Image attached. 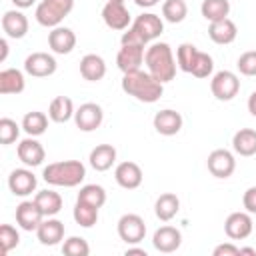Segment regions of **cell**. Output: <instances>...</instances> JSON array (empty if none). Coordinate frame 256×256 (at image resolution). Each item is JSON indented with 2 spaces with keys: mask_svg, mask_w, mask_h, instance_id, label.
Segmentation results:
<instances>
[{
  "mask_svg": "<svg viewBox=\"0 0 256 256\" xmlns=\"http://www.w3.org/2000/svg\"><path fill=\"white\" fill-rule=\"evenodd\" d=\"M122 90L128 96H134L140 102L152 104V102L160 100V96L164 94V84L158 82L150 72L134 70V72L124 74V78H122Z\"/></svg>",
  "mask_w": 256,
  "mask_h": 256,
  "instance_id": "obj_1",
  "label": "cell"
},
{
  "mask_svg": "<svg viewBox=\"0 0 256 256\" xmlns=\"http://www.w3.org/2000/svg\"><path fill=\"white\" fill-rule=\"evenodd\" d=\"M144 62H146L148 72L158 82L166 84V82L174 80V76H176V60H174V54H172L170 44H166V42H154L146 50Z\"/></svg>",
  "mask_w": 256,
  "mask_h": 256,
  "instance_id": "obj_2",
  "label": "cell"
},
{
  "mask_svg": "<svg viewBox=\"0 0 256 256\" xmlns=\"http://www.w3.org/2000/svg\"><path fill=\"white\" fill-rule=\"evenodd\" d=\"M42 178L50 186L74 188L86 178V166L80 160H62L52 162L42 170Z\"/></svg>",
  "mask_w": 256,
  "mask_h": 256,
  "instance_id": "obj_3",
  "label": "cell"
},
{
  "mask_svg": "<svg viewBox=\"0 0 256 256\" xmlns=\"http://www.w3.org/2000/svg\"><path fill=\"white\" fill-rule=\"evenodd\" d=\"M74 0H42L36 6V22L46 28H56L72 12Z\"/></svg>",
  "mask_w": 256,
  "mask_h": 256,
  "instance_id": "obj_4",
  "label": "cell"
},
{
  "mask_svg": "<svg viewBox=\"0 0 256 256\" xmlns=\"http://www.w3.org/2000/svg\"><path fill=\"white\" fill-rule=\"evenodd\" d=\"M210 90H212V96L220 102H228L232 100L238 92H240V80L234 72L230 70H220L212 76L210 80Z\"/></svg>",
  "mask_w": 256,
  "mask_h": 256,
  "instance_id": "obj_5",
  "label": "cell"
},
{
  "mask_svg": "<svg viewBox=\"0 0 256 256\" xmlns=\"http://www.w3.org/2000/svg\"><path fill=\"white\" fill-rule=\"evenodd\" d=\"M130 28H132L140 38H142V42H144V44H148V42L156 40V38L164 32V22H162V18H160L158 14L146 12V14L136 16V20L132 22V26H130Z\"/></svg>",
  "mask_w": 256,
  "mask_h": 256,
  "instance_id": "obj_6",
  "label": "cell"
},
{
  "mask_svg": "<svg viewBox=\"0 0 256 256\" xmlns=\"http://www.w3.org/2000/svg\"><path fill=\"white\" fill-rule=\"evenodd\" d=\"M118 236L126 244H140L146 236V224L138 214H124L118 220Z\"/></svg>",
  "mask_w": 256,
  "mask_h": 256,
  "instance_id": "obj_7",
  "label": "cell"
},
{
  "mask_svg": "<svg viewBox=\"0 0 256 256\" xmlns=\"http://www.w3.org/2000/svg\"><path fill=\"white\" fill-rule=\"evenodd\" d=\"M56 58L48 52H32L24 60V72L34 78H46L56 72Z\"/></svg>",
  "mask_w": 256,
  "mask_h": 256,
  "instance_id": "obj_8",
  "label": "cell"
},
{
  "mask_svg": "<svg viewBox=\"0 0 256 256\" xmlns=\"http://www.w3.org/2000/svg\"><path fill=\"white\" fill-rule=\"evenodd\" d=\"M206 166H208V172L214 178H230L232 172H234V168H236V160H234V156H232L230 150L218 148V150H212L208 154Z\"/></svg>",
  "mask_w": 256,
  "mask_h": 256,
  "instance_id": "obj_9",
  "label": "cell"
},
{
  "mask_svg": "<svg viewBox=\"0 0 256 256\" xmlns=\"http://www.w3.org/2000/svg\"><path fill=\"white\" fill-rule=\"evenodd\" d=\"M102 120H104V112H102V108H100L98 104H94V102H86V104H82V106L74 112V122H76V126H78L82 132H92V130L100 128Z\"/></svg>",
  "mask_w": 256,
  "mask_h": 256,
  "instance_id": "obj_10",
  "label": "cell"
},
{
  "mask_svg": "<svg viewBox=\"0 0 256 256\" xmlns=\"http://www.w3.org/2000/svg\"><path fill=\"white\" fill-rule=\"evenodd\" d=\"M44 218L46 216L42 214V210L38 208V204L34 200H24L16 206V224L26 232L36 230Z\"/></svg>",
  "mask_w": 256,
  "mask_h": 256,
  "instance_id": "obj_11",
  "label": "cell"
},
{
  "mask_svg": "<svg viewBox=\"0 0 256 256\" xmlns=\"http://www.w3.org/2000/svg\"><path fill=\"white\" fill-rule=\"evenodd\" d=\"M36 184H38V180H36L34 172L28 170V168H16L8 176V188H10V192L14 196H28V194H32L36 190Z\"/></svg>",
  "mask_w": 256,
  "mask_h": 256,
  "instance_id": "obj_12",
  "label": "cell"
},
{
  "mask_svg": "<svg viewBox=\"0 0 256 256\" xmlns=\"http://www.w3.org/2000/svg\"><path fill=\"white\" fill-rule=\"evenodd\" d=\"M224 232L232 240H244L252 234L250 212H232L224 222Z\"/></svg>",
  "mask_w": 256,
  "mask_h": 256,
  "instance_id": "obj_13",
  "label": "cell"
},
{
  "mask_svg": "<svg viewBox=\"0 0 256 256\" xmlns=\"http://www.w3.org/2000/svg\"><path fill=\"white\" fill-rule=\"evenodd\" d=\"M102 20L112 30H126L130 24V12L124 2H106L102 8Z\"/></svg>",
  "mask_w": 256,
  "mask_h": 256,
  "instance_id": "obj_14",
  "label": "cell"
},
{
  "mask_svg": "<svg viewBox=\"0 0 256 256\" xmlns=\"http://www.w3.org/2000/svg\"><path fill=\"white\" fill-rule=\"evenodd\" d=\"M144 46H136V44H122V48L118 50V56H116V64L118 68L128 74V72H134V70H140L142 62H144Z\"/></svg>",
  "mask_w": 256,
  "mask_h": 256,
  "instance_id": "obj_15",
  "label": "cell"
},
{
  "mask_svg": "<svg viewBox=\"0 0 256 256\" xmlns=\"http://www.w3.org/2000/svg\"><path fill=\"white\" fill-rule=\"evenodd\" d=\"M152 244L158 252H164V254L176 252L182 244V232L174 226H160L152 236Z\"/></svg>",
  "mask_w": 256,
  "mask_h": 256,
  "instance_id": "obj_16",
  "label": "cell"
},
{
  "mask_svg": "<svg viewBox=\"0 0 256 256\" xmlns=\"http://www.w3.org/2000/svg\"><path fill=\"white\" fill-rule=\"evenodd\" d=\"M16 154H18V158H20L22 164L32 166V168L34 166H40L44 162V158H46V152H44L42 144L38 140H34V136H28V138L20 140V144L16 148Z\"/></svg>",
  "mask_w": 256,
  "mask_h": 256,
  "instance_id": "obj_17",
  "label": "cell"
},
{
  "mask_svg": "<svg viewBox=\"0 0 256 256\" xmlns=\"http://www.w3.org/2000/svg\"><path fill=\"white\" fill-rule=\"evenodd\" d=\"M114 178H116L118 186H122V188H126V190H134V188H138V186L142 184V178H144V176H142V168H140L136 162L126 160V162H120V164L116 166Z\"/></svg>",
  "mask_w": 256,
  "mask_h": 256,
  "instance_id": "obj_18",
  "label": "cell"
},
{
  "mask_svg": "<svg viewBox=\"0 0 256 256\" xmlns=\"http://www.w3.org/2000/svg\"><path fill=\"white\" fill-rule=\"evenodd\" d=\"M48 46L54 54H70L76 46V34L66 26H56L48 34Z\"/></svg>",
  "mask_w": 256,
  "mask_h": 256,
  "instance_id": "obj_19",
  "label": "cell"
},
{
  "mask_svg": "<svg viewBox=\"0 0 256 256\" xmlns=\"http://www.w3.org/2000/svg\"><path fill=\"white\" fill-rule=\"evenodd\" d=\"M36 236H38L40 244H44V246H56V244H60L64 240V224L60 220L48 216L36 228Z\"/></svg>",
  "mask_w": 256,
  "mask_h": 256,
  "instance_id": "obj_20",
  "label": "cell"
},
{
  "mask_svg": "<svg viewBox=\"0 0 256 256\" xmlns=\"http://www.w3.org/2000/svg\"><path fill=\"white\" fill-rule=\"evenodd\" d=\"M154 128L162 136H174V134H178L182 130V116H180V112L170 110V108L156 112V116H154Z\"/></svg>",
  "mask_w": 256,
  "mask_h": 256,
  "instance_id": "obj_21",
  "label": "cell"
},
{
  "mask_svg": "<svg viewBox=\"0 0 256 256\" xmlns=\"http://www.w3.org/2000/svg\"><path fill=\"white\" fill-rule=\"evenodd\" d=\"M2 30L8 38H24L28 34V18L20 10H8L2 16Z\"/></svg>",
  "mask_w": 256,
  "mask_h": 256,
  "instance_id": "obj_22",
  "label": "cell"
},
{
  "mask_svg": "<svg viewBox=\"0 0 256 256\" xmlns=\"http://www.w3.org/2000/svg\"><path fill=\"white\" fill-rule=\"evenodd\" d=\"M208 36L216 44H232L236 40V36H238V28H236V24L230 18L216 20V22H210Z\"/></svg>",
  "mask_w": 256,
  "mask_h": 256,
  "instance_id": "obj_23",
  "label": "cell"
},
{
  "mask_svg": "<svg viewBox=\"0 0 256 256\" xmlns=\"http://www.w3.org/2000/svg\"><path fill=\"white\" fill-rule=\"evenodd\" d=\"M80 74L88 82H98L106 76V62L98 54H86L80 60Z\"/></svg>",
  "mask_w": 256,
  "mask_h": 256,
  "instance_id": "obj_24",
  "label": "cell"
},
{
  "mask_svg": "<svg viewBox=\"0 0 256 256\" xmlns=\"http://www.w3.org/2000/svg\"><path fill=\"white\" fill-rule=\"evenodd\" d=\"M90 166L96 172H106L112 168V164L116 162V148L112 144H98L92 152H90Z\"/></svg>",
  "mask_w": 256,
  "mask_h": 256,
  "instance_id": "obj_25",
  "label": "cell"
},
{
  "mask_svg": "<svg viewBox=\"0 0 256 256\" xmlns=\"http://www.w3.org/2000/svg\"><path fill=\"white\" fill-rule=\"evenodd\" d=\"M24 88L26 80L18 68H4L0 72V94H20Z\"/></svg>",
  "mask_w": 256,
  "mask_h": 256,
  "instance_id": "obj_26",
  "label": "cell"
},
{
  "mask_svg": "<svg viewBox=\"0 0 256 256\" xmlns=\"http://www.w3.org/2000/svg\"><path fill=\"white\" fill-rule=\"evenodd\" d=\"M180 210V200L176 194L172 192H164L158 196L156 204H154V212H156V218L162 220V222H168L172 220Z\"/></svg>",
  "mask_w": 256,
  "mask_h": 256,
  "instance_id": "obj_27",
  "label": "cell"
},
{
  "mask_svg": "<svg viewBox=\"0 0 256 256\" xmlns=\"http://www.w3.org/2000/svg\"><path fill=\"white\" fill-rule=\"evenodd\" d=\"M232 148L240 156H254L256 154V130L240 128L232 138Z\"/></svg>",
  "mask_w": 256,
  "mask_h": 256,
  "instance_id": "obj_28",
  "label": "cell"
},
{
  "mask_svg": "<svg viewBox=\"0 0 256 256\" xmlns=\"http://www.w3.org/2000/svg\"><path fill=\"white\" fill-rule=\"evenodd\" d=\"M74 104L68 96H56L52 102H50V108H48V116L52 122L56 124H64L68 122L72 116H74Z\"/></svg>",
  "mask_w": 256,
  "mask_h": 256,
  "instance_id": "obj_29",
  "label": "cell"
},
{
  "mask_svg": "<svg viewBox=\"0 0 256 256\" xmlns=\"http://www.w3.org/2000/svg\"><path fill=\"white\" fill-rule=\"evenodd\" d=\"M34 202L38 204V208L42 210V214L48 216H56L62 210V196L54 190H40L34 196Z\"/></svg>",
  "mask_w": 256,
  "mask_h": 256,
  "instance_id": "obj_30",
  "label": "cell"
},
{
  "mask_svg": "<svg viewBox=\"0 0 256 256\" xmlns=\"http://www.w3.org/2000/svg\"><path fill=\"white\" fill-rule=\"evenodd\" d=\"M48 118L44 112H38V110H32L28 114H24L22 118V130L28 134V136H40L46 132L48 128Z\"/></svg>",
  "mask_w": 256,
  "mask_h": 256,
  "instance_id": "obj_31",
  "label": "cell"
},
{
  "mask_svg": "<svg viewBox=\"0 0 256 256\" xmlns=\"http://www.w3.org/2000/svg\"><path fill=\"white\" fill-rule=\"evenodd\" d=\"M200 12L208 22L224 20L230 14V2L228 0H204L200 6Z\"/></svg>",
  "mask_w": 256,
  "mask_h": 256,
  "instance_id": "obj_32",
  "label": "cell"
},
{
  "mask_svg": "<svg viewBox=\"0 0 256 256\" xmlns=\"http://www.w3.org/2000/svg\"><path fill=\"white\" fill-rule=\"evenodd\" d=\"M98 210H100V208L76 200V206H74L72 216H74L76 224H80L82 228H92V226L98 222Z\"/></svg>",
  "mask_w": 256,
  "mask_h": 256,
  "instance_id": "obj_33",
  "label": "cell"
},
{
  "mask_svg": "<svg viewBox=\"0 0 256 256\" xmlns=\"http://www.w3.org/2000/svg\"><path fill=\"white\" fill-rule=\"evenodd\" d=\"M76 200L86 202V204L96 206V208H102L104 202H106V190L102 186H98V184H86V186L80 188Z\"/></svg>",
  "mask_w": 256,
  "mask_h": 256,
  "instance_id": "obj_34",
  "label": "cell"
},
{
  "mask_svg": "<svg viewBox=\"0 0 256 256\" xmlns=\"http://www.w3.org/2000/svg\"><path fill=\"white\" fill-rule=\"evenodd\" d=\"M186 14H188V6H186L184 0H164V4H162V16L170 24L182 22L186 18Z\"/></svg>",
  "mask_w": 256,
  "mask_h": 256,
  "instance_id": "obj_35",
  "label": "cell"
},
{
  "mask_svg": "<svg viewBox=\"0 0 256 256\" xmlns=\"http://www.w3.org/2000/svg\"><path fill=\"white\" fill-rule=\"evenodd\" d=\"M196 56H198V48L190 42H184L178 46V52H176V62H178V68L182 72H192V66L196 62Z\"/></svg>",
  "mask_w": 256,
  "mask_h": 256,
  "instance_id": "obj_36",
  "label": "cell"
},
{
  "mask_svg": "<svg viewBox=\"0 0 256 256\" xmlns=\"http://www.w3.org/2000/svg\"><path fill=\"white\" fill-rule=\"evenodd\" d=\"M20 242V234L14 226L10 224H2L0 226V252L2 254H8L10 250H14Z\"/></svg>",
  "mask_w": 256,
  "mask_h": 256,
  "instance_id": "obj_37",
  "label": "cell"
},
{
  "mask_svg": "<svg viewBox=\"0 0 256 256\" xmlns=\"http://www.w3.org/2000/svg\"><path fill=\"white\" fill-rule=\"evenodd\" d=\"M62 252H64L66 256H88V254H90V246H88V242H86L84 238H80V236H70V238L64 240Z\"/></svg>",
  "mask_w": 256,
  "mask_h": 256,
  "instance_id": "obj_38",
  "label": "cell"
},
{
  "mask_svg": "<svg viewBox=\"0 0 256 256\" xmlns=\"http://www.w3.org/2000/svg\"><path fill=\"white\" fill-rule=\"evenodd\" d=\"M212 70H214V60H212V56L198 50V56H196V62H194L190 74L196 76V78H208V76L212 74Z\"/></svg>",
  "mask_w": 256,
  "mask_h": 256,
  "instance_id": "obj_39",
  "label": "cell"
},
{
  "mask_svg": "<svg viewBox=\"0 0 256 256\" xmlns=\"http://www.w3.org/2000/svg\"><path fill=\"white\" fill-rule=\"evenodd\" d=\"M18 134H20V126L12 118H0V144L2 146L16 142Z\"/></svg>",
  "mask_w": 256,
  "mask_h": 256,
  "instance_id": "obj_40",
  "label": "cell"
},
{
  "mask_svg": "<svg viewBox=\"0 0 256 256\" xmlns=\"http://www.w3.org/2000/svg\"><path fill=\"white\" fill-rule=\"evenodd\" d=\"M236 66H238L240 74H244V76H256V50L244 52V54L238 58Z\"/></svg>",
  "mask_w": 256,
  "mask_h": 256,
  "instance_id": "obj_41",
  "label": "cell"
},
{
  "mask_svg": "<svg viewBox=\"0 0 256 256\" xmlns=\"http://www.w3.org/2000/svg\"><path fill=\"white\" fill-rule=\"evenodd\" d=\"M242 204H244L246 212L256 214V186H250V188L244 192V196H242Z\"/></svg>",
  "mask_w": 256,
  "mask_h": 256,
  "instance_id": "obj_42",
  "label": "cell"
},
{
  "mask_svg": "<svg viewBox=\"0 0 256 256\" xmlns=\"http://www.w3.org/2000/svg\"><path fill=\"white\" fill-rule=\"evenodd\" d=\"M214 256H240V248L234 244H220L212 252Z\"/></svg>",
  "mask_w": 256,
  "mask_h": 256,
  "instance_id": "obj_43",
  "label": "cell"
},
{
  "mask_svg": "<svg viewBox=\"0 0 256 256\" xmlns=\"http://www.w3.org/2000/svg\"><path fill=\"white\" fill-rule=\"evenodd\" d=\"M248 112L256 118V92H252L250 98H248Z\"/></svg>",
  "mask_w": 256,
  "mask_h": 256,
  "instance_id": "obj_44",
  "label": "cell"
},
{
  "mask_svg": "<svg viewBox=\"0 0 256 256\" xmlns=\"http://www.w3.org/2000/svg\"><path fill=\"white\" fill-rule=\"evenodd\" d=\"M160 0H134V4L136 6H140V8H152V6H156Z\"/></svg>",
  "mask_w": 256,
  "mask_h": 256,
  "instance_id": "obj_45",
  "label": "cell"
},
{
  "mask_svg": "<svg viewBox=\"0 0 256 256\" xmlns=\"http://www.w3.org/2000/svg\"><path fill=\"white\" fill-rule=\"evenodd\" d=\"M0 48H2V52H0V62H4L6 56H8V40H6V38L0 40Z\"/></svg>",
  "mask_w": 256,
  "mask_h": 256,
  "instance_id": "obj_46",
  "label": "cell"
},
{
  "mask_svg": "<svg viewBox=\"0 0 256 256\" xmlns=\"http://www.w3.org/2000/svg\"><path fill=\"white\" fill-rule=\"evenodd\" d=\"M14 2V6H18V8H30L36 0H12Z\"/></svg>",
  "mask_w": 256,
  "mask_h": 256,
  "instance_id": "obj_47",
  "label": "cell"
},
{
  "mask_svg": "<svg viewBox=\"0 0 256 256\" xmlns=\"http://www.w3.org/2000/svg\"><path fill=\"white\" fill-rule=\"evenodd\" d=\"M132 254H138V256H146V250H142V248H128V250H126V256H132Z\"/></svg>",
  "mask_w": 256,
  "mask_h": 256,
  "instance_id": "obj_48",
  "label": "cell"
},
{
  "mask_svg": "<svg viewBox=\"0 0 256 256\" xmlns=\"http://www.w3.org/2000/svg\"><path fill=\"white\" fill-rule=\"evenodd\" d=\"M242 254H250V256H254L256 250H254V248H240V256H242Z\"/></svg>",
  "mask_w": 256,
  "mask_h": 256,
  "instance_id": "obj_49",
  "label": "cell"
},
{
  "mask_svg": "<svg viewBox=\"0 0 256 256\" xmlns=\"http://www.w3.org/2000/svg\"><path fill=\"white\" fill-rule=\"evenodd\" d=\"M108 2H124V0H108Z\"/></svg>",
  "mask_w": 256,
  "mask_h": 256,
  "instance_id": "obj_50",
  "label": "cell"
}]
</instances>
